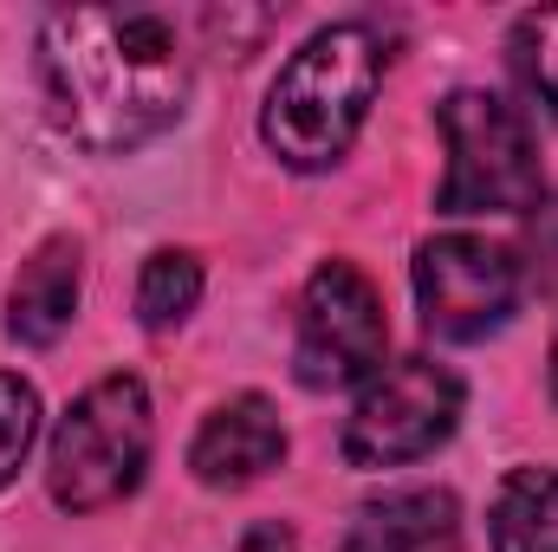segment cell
Instances as JSON below:
<instances>
[{
    "label": "cell",
    "instance_id": "obj_13",
    "mask_svg": "<svg viewBox=\"0 0 558 552\" xmlns=\"http://www.w3.org/2000/svg\"><path fill=\"white\" fill-rule=\"evenodd\" d=\"M507 59H513V72H520V85L558 118V7H533V13L513 20Z\"/></svg>",
    "mask_w": 558,
    "mask_h": 552
},
{
    "label": "cell",
    "instance_id": "obj_7",
    "mask_svg": "<svg viewBox=\"0 0 558 552\" xmlns=\"http://www.w3.org/2000/svg\"><path fill=\"white\" fill-rule=\"evenodd\" d=\"M520 292H526V274H520L513 248H500V241L435 235L416 248V305L435 338L474 345V338L500 332L513 319Z\"/></svg>",
    "mask_w": 558,
    "mask_h": 552
},
{
    "label": "cell",
    "instance_id": "obj_9",
    "mask_svg": "<svg viewBox=\"0 0 558 552\" xmlns=\"http://www.w3.org/2000/svg\"><path fill=\"white\" fill-rule=\"evenodd\" d=\"M72 312H78V241L52 235L33 248V261L20 267L13 292H7V338L26 351H46V345H59Z\"/></svg>",
    "mask_w": 558,
    "mask_h": 552
},
{
    "label": "cell",
    "instance_id": "obj_5",
    "mask_svg": "<svg viewBox=\"0 0 558 552\" xmlns=\"http://www.w3.org/2000/svg\"><path fill=\"white\" fill-rule=\"evenodd\" d=\"M461 422V377L435 358H403L364 384L344 416V461L351 468H403L435 455Z\"/></svg>",
    "mask_w": 558,
    "mask_h": 552
},
{
    "label": "cell",
    "instance_id": "obj_4",
    "mask_svg": "<svg viewBox=\"0 0 558 552\" xmlns=\"http://www.w3.org/2000/svg\"><path fill=\"white\" fill-rule=\"evenodd\" d=\"M441 143H448V169L435 189L441 215H526L539 208V143L533 124L494 98V92H454L435 111Z\"/></svg>",
    "mask_w": 558,
    "mask_h": 552
},
{
    "label": "cell",
    "instance_id": "obj_2",
    "mask_svg": "<svg viewBox=\"0 0 558 552\" xmlns=\"http://www.w3.org/2000/svg\"><path fill=\"white\" fill-rule=\"evenodd\" d=\"M377 85H384V52H377L371 26L338 20V26L312 33L279 65L267 111H260V137L286 169L318 176L357 143L371 105H377Z\"/></svg>",
    "mask_w": 558,
    "mask_h": 552
},
{
    "label": "cell",
    "instance_id": "obj_12",
    "mask_svg": "<svg viewBox=\"0 0 558 552\" xmlns=\"http://www.w3.org/2000/svg\"><path fill=\"white\" fill-rule=\"evenodd\" d=\"M202 305V261L182 248H156L137 274V319L149 332H175Z\"/></svg>",
    "mask_w": 558,
    "mask_h": 552
},
{
    "label": "cell",
    "instance_id": "obj_6",
    "mask_svg": "<svg viewBox=\"0 0 558 552\" xmlns=\"http://www.w3.org/2000/svg\"><path fill=\"white\" fill-rule=\"evenodd\" d=\"M384 345H390V319H384L377 286L351 261H325L299 299V345H292L299 384L305 391L371 384L384 371Z\"/></svg>",
    "mask_w": 558,
    "mask_h": 552
},
{
    "label": "cell",
    "instance_id": "obj_14",
    "mask_svg": "<svg viewBox=\"0 0 558 552\" xmlns=\"http://www.w3.org/2000/svg\"><path fill=\"white\" fill-rule=\"evenodd\" d=\"M33 435H39V397H33V384L13 377V371H0V488L26 468Z\"/></svg>",
    "mask_w": 558,
    "mask_h": 552
},
{
    "label": "cell",
    "instance_id": "obj_16",
    "mask_svg": "<svg viewBox=\"0 0 558 552\" xmlns=\"http://www.w3.org/2000/svg\"><path fill=\"white\" fill-rule=\"evenodd\" d=\"M546 377H553V397H558V338H553V371Z\"/></svg>",
    "mask_w": 558,
    "mask_h": 552
},
{
    "label": "cell",
    "instance_id": "obj_15",
    "mask_svg": "<svg viewBox=\"0 0 558 552\" xmlns=\"http://www.w3.org/2000/svg\"><path fill=\"white\" fill-rule=\"evenodd\" d=\"M241 552H299V540H292V527L260 520V527H247V533H241Z\"/></svg>",
    "mask_w": 558,
    "mask_h": 552
},
{
    "label": "cell",
    "instance_id": "obj_8",
    "mask_svg": "<svg viewBox=\"0 0 558 552\" xmlns=\"http://www.w3.org/2000/svg\"><path fill=\"white\" fill-rule=\"evenodd\" d=\"M279 461H286V422L254 391L228 397L221 410L195 429V442H189V468L208 488H247V481H260Z\"/></svg>",
    "mask_w": 558,
    "mask_h": 552
},
{
    "label": "cell",
    "instance_id": "obj_1",
    "mask_svg": "<svg viewBox=\"0 0 558 552\" xmlns=\"http://www.w3.org/2000/svg\"><path fill=\"white\" fill-rule=\"evenodd\" d=\"M39 92L78 149L131 156L189 111V52L162 13L72 7L39 33Z\"/></svg>",
    "mask_w": 558,
    "mask_h": 552
},
{
    "label": "cell",
    "instance_id": "obj_3",
    "mask_svg": "<svg viewBox=\"0 0 558 552\" xmlns=\"http://www.w3.org/2000/svg\"><path fill=\"white\" fill-rule=\"evenodd\" d=\"M149 391L131 371L98 377L85 397H72V410L59 416L52 442H46V488L65 514H98L124 494H137L143 468H149Z\"/></svg>",
    "mask_w": 558,
    "mask_h": 552
},
{
    "label": "cell",
    "instance_id": "obj_11",
    "mask_svg": "<svg viewBox=\"0 0 558 552\" xmlns=\"http://www.w3.org/2000/svg\"><path fill=\"white\" fill-rule=\"evenodd\" d=\"M494 552H558V468H513L494 494Z\"/></svg>",
    "mask_w": 558,
    "mask_h": 552
},
{
    "label": "cell",
    "instance_id": "obj_10",
    "mask_svg": "<svg viewBox=\"0 0 558 552\" xmlns=\"http://www.w3.org/2000/svg\"><path fill=\"white\" fill-rule=\"evenodd\" d=\"M344 552H461V507L448 488H403L357 507Z\"/></svg>",
    "mask_w": 558,
    "mask_h": 552
}]
</instances>
